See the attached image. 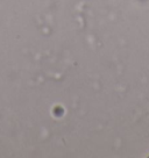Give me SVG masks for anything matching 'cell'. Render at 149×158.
<instances>
[]
</instances>
